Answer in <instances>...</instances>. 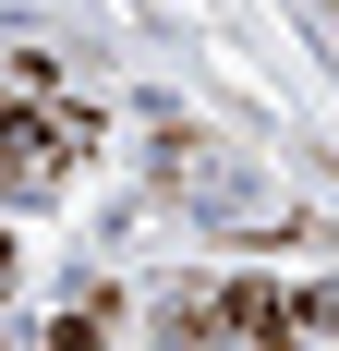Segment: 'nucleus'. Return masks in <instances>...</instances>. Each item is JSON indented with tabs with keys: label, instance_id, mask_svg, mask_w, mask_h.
<instances>
[{
	"label": "nucleus",
	"instance_id": "1",
	"mask_svg": "<svg viewBox=\"0 0 339 351\" xmlns=\"http://www.w3.org/2000/svg\"><path fill=\"white\" fill-rule=\"evenodd\" d=\"M145 351H339V279H206Z\"/></svg>",
	"mask_w": 339,
	"mask_h": 351
},
{
	"label": "nucleus",
	"instance_id": "2",
	"mask_svg": "<svg viewBox=\"0 0 339 351\" xmlns=\"http://www.w3.org/2000/svg\"><path fill=\"white\" fill-rule=\"evenodd\" d=\"M73 109H36L25 85H0V194H49V182L73 170Z\"/></svg>",
	"mask_w": 339,
	"mask_h": 351
}]
</instances>
